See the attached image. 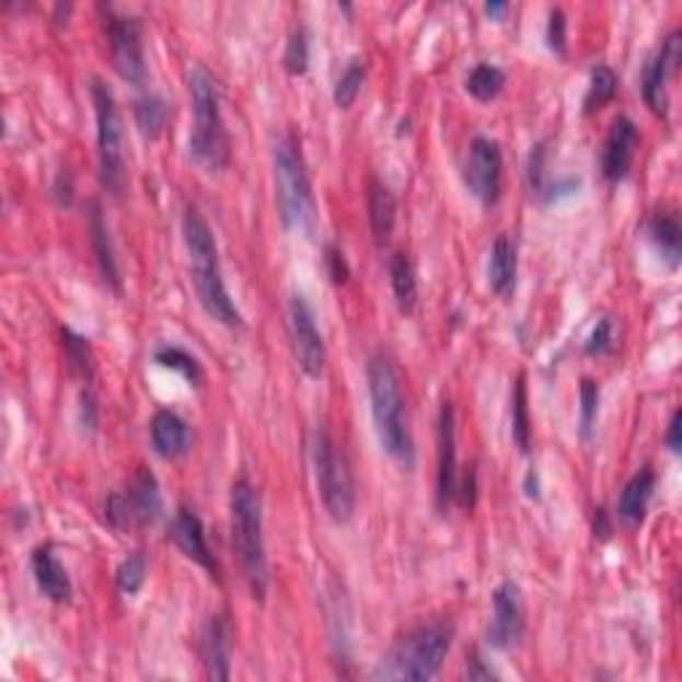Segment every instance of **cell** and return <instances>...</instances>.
I'll use <instances>...</instances> for the list:
<instances>
[{
    "label": "cell",
    "mask_w": 682,
    "mask_h": 682,
    "mask_svg": "<svg viewBox=\"0 0 682 682\" xmlns=\"http://www.w3.org/2000/svg\"><path fill=\"white\" fill-rule=\"evenodd\" d=\"M96 421H100V405H96V397L91 390H83L81 395V424L89 432H94Z\"/></svg>",
    "instance_id": "cell-42"
},
{
    "label": "cell",
    "mask_w": 682,
    "mask_h": 682,
    "mask_svg": "<svg viewBox=\"0 0 682 682\" xmlns=\"http://www.w3.org/2000/svg\"><path fill=\"white\" fill-rule=\"evenodd\" d=\"M581 408H579V432L583 440L592 438L594 421H598L600 411V384L594 379H581Z\"/></svg>",
    "instance_id": "cell-36"
},
{
    "label": "cell",
    "mask_w": 682,
    "mask_h": 682,
    "mask_svg": "<svg viewBox=\"0 0 682 682\" xmlns=\"http://www.w3.org/2000/svg\"><path fill=\"white\" fill-rule=\"evenodd\" d=\"M613 347H616V339H613V323L611 317H602V321L594 325V331L589 334L587 344H583V349H587V355H608L613 352Z\"/></svg>",
    "instance_id": "cell-39"
},
{
    "label": "cell",
    "mask_w": 682,
    "mask_h": 682,
    "mask_svg": "<svg viewBox=\"0 0 682 682\" xmlns=\"http://www.w3.org/2000/svg\"><path fill=\"white\" fill-rule=\"evenodd\" d=\"M89 232H91V248H94L96 264H100V273L107 286H113L115 291H120V273H118V259H115L113 241H109V227L104 221V213L100 203H91L89 213Z\"/></svg>",
    "instance_id": "cell-24"
},
{
    "label": "cell",
    "mask_w": 682,
    "mask_h": 682,
    "mask_svg": "<svg viewBox=\"0 0 682 682\" xmlns=\"http://www.w3.org/2000/svg\"><path fill=\"white\" fill-rule=\"evenodd\" d=\"M366 382L373 427H377V438L382 442L384 453L405 470H411L416 464V448L397 368L386 355H373L366 366Z\"/></svg>",
    "instance_id": "cell-2"
},
{
    "label": "cell",
    "mask_w": 682,
    "mask_h": 682,
    "mask_svg": "<svg viewBox=\"0 0 682 682\" xmlns=\"http://www.w3.org/2000/svg\"><path fill=\"white\" fill-rule=\"evenodd\" d=\"M325 267H328L331 280H334L336 286H344V282L349 280V264L344 259V251L339 245L334 243L325 245Z\"/></svg>",
    "instance_id": "cell-40"
},
{
    "label": "cell",
    "mask_w": 682,
    "mask_h": 682,
    "mask_svg": "<svg viewBox=\"0 0 682 682\" xmlns=\"http://www.w3.org/2000/svg\"><path fill=\"white\" fill-rule=\"evenodd\" d=\"M155 362H158V366L169 368V371L182 373V377L189 382V386H200L203 384V368H200L198 358H193V355H189L187 349L176 347V344H165V347L158 349Z\"/></svg>",
    "instance_id": "cell-30"
},
{
    "label": "cell",
    "mask_w": 682,
    "mask_h": 682,
    "mask_svg": "<svg viewBox=\"0 0 682 682\" xmlns=\"http://www.w3.org/2000/svg\"><path fill=\"white\" fill-rule=\"evenodd\" d=\"M275 189H278L280 221L288 232L312 238L317 232V203L307 174L301 141L293 131L275 147Z\"/></svg>",
    "instance_id": "cell-5"
},
{
    "label": "cell",
    "mask_w": 682,
    "mask_h": 682,
    "mask_svg": "<svg viewBox=\"0 0 682 682\" xmlns=\"http://www.w3.org/2000/svg\"><path fill=\"white\" fill-rule=\"evenodd\" d=\"M546 46H550L557 57H565V54H568V20H565L563 9L550 11V24H546Z\"/></svg>",
    "instance_id": "cell-38"
},
{
    "label": "cell",
    "mask_w": 682,
    "mask_h": 682,
    "mask_svg": "<svg viewBox=\"0 0 682 682\" xmlns=\"http://www.w3.org/2000/svg\"><path fill=\"white\" fill-rule=\"evenodd\" d=\"M232 512V544H235L238 560H241L243 576L248 581L251 594L264 600L269 587L267 550H264V522H262V499L256 488L245 477L232 483L230 494Z\"/></svg>",
    "instance_id": "cell-6"
},
{
    "label": "cell",
    "mask_w": 682,
    "mask_h": 682,
    "mask_svg": "<svg viewBox=\"0 0 682 682\" xmlns=\"http://www.w3.org/2000/svg\"><path fill=\"white\" fill-rule=\"evenodd\" d=\"M282 67H286L288 76L299 78V76H307V70H310V35H307V30L301 27H293V33L288 35V43H286V54H282Z\"/></svg>",
    "instance_id": "cell-33"
},
{
    "label": "cell",
    "mask_w": 682,
    "mask_h": 682,
    "mask_svg": "<svg viewBox=\"0 0 682 682\" xmlns=\"http://www.w3.org/2000/svg\"><path fill=\"white\" fill-rule=\"evenodd\" d=\"M171 539H174V544L180 546V552L187 560L198 563L206 574H211V579L219 581V563L211 555V550H208L206 528H203V520L193 509L180 507V512L174 515V522H171Z\"/></svg>",
    "instance_id": "cell-16"
},
{
    "label": "cell",
    "mask_w": 682,
    "mask_h": 682,
    "mask_svg": "<svg viewBox=\"0 0 682 682\" xmlns=\"http://www.w3.org/2000/svg\"><path fill=\"white\" fill-rule=\"evenodd\" d=\"M525 182L531 195L542 198L546 189V145L544 141H536L531 147V155H528V169H525Z\"/></svg>",
    "instance_id": "cell-37"
},
{
    "label": "cell",
    "mask_w": 682,
    "mask_h": 682,
    "mask_svg": "<svg viewBox=\"0 0 682 682\" xmlns=\"http://www.w3.org/2000/svg\"><path fill=\"white\" fill-rule=\"evenodd\" d=\"M91 100L96 115V147H100V180L113 198H120L128 187L126 155H123V120L115 94L100 78L91 81Z\"/></svg>",
    "instance_id": "cell-8"
},
{
    "label": "cell",
    "mask_w": 682,
    "mask_h": 682,
    "mask_svg": "<svg viewBox=\"0 0 682 682\" xmlns=\"http://www.w3.org/2000/svg\"><path fill=\"white\" fill-rule=\"evenodd\" d=\"M464 182L470 193L483 203L485 208L496 206L501 198L504 182V158L499 141L490 137H475L470 145V158H466Z\"/></svg>",
    "instance_id": "cell-11"
},
{
    "label": "cell",
    "mask_w": 682,
    "mask_h": 682,
    "mask_svg": "<svg viewBox=\"0 0 682 682\" xmlns=\"http://www.w3.org/2000/svg\"><path fill=\"white\" fill-rule=\"evenodd\" d=\"M104 33H107L109 59L118 76L134 89H145L147 83V61H145V43H141V22L137 16L115 14L107 9L104 16Z\"/></svg>",
    "instance_id": "cell-9"
},
{
    "label": "cell",
    "mask_w": 682,
    "mask_h": 682,
    "mask_svg": "<svg viewBox=\"0 0 682 682\" xmlns=\"http://www.w3.org/2000/svg\"><path fill=\"white\" fill-rule=\"evenodd\" d=\"M182 235L189 254V269H193L195 293H198L200 307L211 321H217L224 328H243L241 310L227 291L224 275L219 264V245L213 238L211 224L195 206H189L182 217Z\"/></svg>",
    "instance_id": "cell-1"
},
{
    "label": "cell",
    "mask_w": 682,
    "mask_h": 682,
    "mask_svg": "<svg viewBox=\"0 0 682 682\" xmlns=\"http://www.w3.org/2000/svg\"><path fill=\"white\" fill-rule=\"evenodd\" d=\"M128 509H131L134 525H152L163 512V499L161 488H158L155 475H152L147 466H141L134 477L131 488L126 490Z\"/></svg>",
    "instance_id": "cell-20"
},
{
    "label": "cell",
    "mask_w": 682,
    "mask_h": 682,
    "mask_svg": "<svg viewBox=\"0 0 682 682\" xmlns=\"http://www.w3.org/2000/svg\"><path fill=\"white\" fill-rule=\"evenodd\" d=\"M680 61H682V35H680V30H672V33L667 35V41L661 43L659 51L645 61V67H643V81H640L643 100L656 115H661V118L669 113L667 83H669V78L678 72Z\"/></svg>",
    "instance_id": "cell-13"
},
{
    "label": "cell",
    "mask_w": 682,
    "mask_h": 682,
    "mask_svg": "<svg viewBox=\"0 0 682 682\" xmlns=\"http://www.w3.org/2000/svg\"><path fill=\"white\" fill-rule=\"evenodd\" d=\"M611 520H608V512L605 509H598V515H594V536L600 539V542H608L611 539Z\"/></svg>",
    "instance_id": "cell-45"
},
{
    "label": "cell",
    "mask_w": 682,
    "mask_h": 682,
    "mask_svg": "<svg viewBox=\"0 0 682 682\" xmlns=\"http://www.w3.org/2000/svg\"><path fill=\"white\" fill-rule=\"evenodd\" d=\"M680 432H682V411L678 408V411H674V414H672V419H669L667 435H663V442H667V448L674 453V456H678V453L682 451V438H680Z\"/></svg>",
    "instance_id": "cell-44"
},
{
    "label": "cell",
    "mask_w": 682,
    "mask_h": 682,
    "mask_svg": "<svg viewBox=\"0 0 682 682\" xmlns=\"http://www.w3.org/2000/svg\"><path fill=\"white\" fill-rule=\"evenodd\" d=\"M637 147H640L637 123L629 115H619L613 120L611 134H608L605 147H602V176L613 184L624 182L629 176L632 163H635Z\"/></svg>",
    "instance_id": "cell-15"
},
{
    "label": "cell",
    "mask_w": 682,
    "mask_h": 682,
    "mask_svg": "<svg viewBox=\"0 0 682 682\" xmlns=\"http://www.w3.org/2000/svg\"><path fill=\"white\" fill-rule=\"evenodd\" d=\"M466 678L477 680V682H488V680H499V674H496L490 667H485L481 654H472L470 663H466Z\"/></svg>",
    "instance_id": "cell-43"
},
{
    "label": "cell",
    "mask_w": 682,
    "mask_h": 682,
    "mask_svg": "<svg viewBox=\"0 0 682 682\" xmlns=\"http://www.w3.org/2000/svg\"><path fill=\"white\" fill-rule=\"evenodd\" d=\"M619 94V76L608 65H598L589 76V89L583 96V115H594L616 100Z\"/></svg>",
    "instance_id": "cell-28"
},
{
    "label": "cell",
    "mask_w": 682,
    "mask_h": 682,
    "mask_svg": "<svg viewBox=\"0 0 682 682\" xmlns=\"http://www.w3.org/2000/svg\"><path fill=\"white\" fill-rule=\"evenodd\" d=\"M189 96H193V131H189V158L206 174H221L230 165V134L217 78L203 65L189 70Z\"/></svg>",
    "instance_id": "cell-4"
},
{
    "label": "cell",
    "mask_w": 682,
    "mask_h": 682,
    "mask_svg": "<svg viewBox=\"0 0 682 682\" xmlns=\"http://www.w3.org/2000/svg\"><path fill=\"white\" fill-rule=\"evenodd\" d=\"M515 280H518V245L509 235H499L490 248L488 262L490 291L499 299H509L515 293Z\"/></svg>",
    "instance_id": "cell-21"
},
{
    "label": "cell",
    "mask_w": 682,
    "mask_h": 682,
    "mask_svg": "<svg viewBox=\"0 0 682 682\" xmlns=\"http://www.w3.org/2000/svg\"><path fill=\"white\" fill-rule=\"evenodd\" d=\"M525 494L528 499H539V477H536V470H528V477H525Z\"/></svg>",
    "instance_id": "cell-46"
},
{
    "label": "cell",
    "mask_w": 682,
    "mask_h": 682,
    "mask_svg": "<svg viewBox=\"0 0 682 682\" xmlns=\"http://www.w3.org/2000/svg\"><path fill=\"white\" fill-rule=\"evenodd\" d=\"M152 448L161 459H180L189 448V427L174 411H158L150 424Z\"/></svg>",
    "instance_id": "cell-19"
},
{
    "label": "cell",
    "mask_w": 682,
    "mask_h": 682,
    "mask_svg": "<svg viewBox=\"0 0 682 682\" xmlns=\"http://www.w3.org/2000/svg\"><path fill=\"white\" fill-rule=\"evenodd\" d=\"M390 280H392V293H395L397 310L403 315H414L416 304H419V282H416V269L411 264L408 254L397 251L390 259Z\"/></svg>",
    "instance_id": "cell-26"
},
{
    "label": "cell",
    "mask_w": 682,
    "mask_h": 682,
    "mask_svg": "<svg viewBox=\"0 0 682 682\" xmlns=\"http://www.w3.org/2000/svg\"><path fill=\"white\" fill-rule=\"evenodd\" d=\"M288 317H291L293 358L307 377L321 379L325 371V342L321 328H317L315 310L304 293H293L291 304H288Z\"/></svg>",
    "instance_id": "cell-10"
},
{
    "label": "cell",
    "mask_w": 682,
    "mask_h": 682,
    "mask_svg": "<svg viewBox=\"0 0 682 682\" xmlns=\"http://www.w3.org/2000/svg\"><path fill=\"white\" fill-rule=\"evenodd\" d=\"M525 637V608L522 592L512 579L494 589V616L488 624V645L496 650L518 648Z\"/></svg>",
    "instance_id": "cell-12"
},
{
    "label": "cell",
    "mask_w": 682,
    "mask_h": 682,
    "mask_svg": "<svg viewBox=\"0 0 682 682\" xmlns=\"http://www.w3.org/2000/svg\"><path fill=\"white\" fill-rule=\"evenodd\" d=\"M512 440L520 453L531 451V419H528V386L525 373H520L512 392Z\"/></svg>",
    "instance_id": "cell-31"
},
{
    "label": "cell",
    "mask_w": 682,
    "mask_h": 682,
    "mask_svg": "<svg viewBox=\"0 0 682 682\" xmlns=\"http://www.w3.org/2000/svg\"><path fill=\"white\" fill-rule=\"evenodd\" d=\"M200 659L211 680H230L232 632L221 616H211L200 632Z\"/></svg>",
    "instance_id": "cell-17"
},
{
    "label": "cell",
    "mask_w": 682,
    "mask_h": 682,
    "mask_svg": "<svg viewBox=\"0 0 682 682\" xmlns=\"http://www.w3.org/2000/svg\"><path fill=\"white\" fill-rule=\"evenodd\" d=\"M475 499H477V472H475V466H470V470L459 477L456 501L462 504L464 509H472L475 507Z\"/></svg>",
    "instance_id": "cell-41"
},
{
    "label": "cell",
    "mask_w": 682,
    "mask_h": 682,
    "mask_svg": "<svg viewBox=\"0 0 682 682\" xmlns=\"http://www.w3.org/2000/svg\"><path fill=\"white\" fill-rule=\"evenodd\" d=\"M648 241L659 251L661 262H667L669 269H678L682 259V230L674 213L656 211L648 221Z\"/></svg>",
    "instance_id": "cell-25"
},
{
    "label": "cell",
    "mask_w": 682,
    "mask_h": 682,
    "mask_svg": "<svg viewBox=\"0 0 682 682\" xmlns=\"http://www.w3.org/2000/svg\"><path fill=\"white\" fill-rule=\"evenodd\" d=\"M33 576L43 598L57 602V605L72 600V581L67 576V568L59 563V557L54 555L48 544L33 552Z\"/></svg>",
    "instance_id": "cell-18"
},
{
    "label": "cell",
    "mask_w": 682,
    "mask_h": 682,
    "mask_svg": "<svg viewBox=\"0 0 682 682\" xmlns=\"http://www.w3.org/2000/svg\"><path fill=\"white\" fill-rule=\"evenodd\" d=\"M504 83H507V76H504L501 67L481 61V65H475V70L470 72V78H466V91H470L477 102H490L501 94Z\"/></svg>",
    "instance_id": "cell-29"
},
{
    "label": "cell",
    "mask_w": 682,
    "mask_h": 682,
    "mask_svg": "<svg viewBox=\"0 0 682 682\" xmlns=\"http://www.w3.org/2000/svg\"><path fill=\"white\" fill-rule=\"evenodd\" d=\"M456 626L451 619H427L416 624L392 645L379 669L377 680H432L451 654Z\"/></svg>",
    "instance_id": "cell-3"
},
{
    "label": "cell",
    "mask_w": 682,
    "mask_h": 682,
    "mask_svg": "<svg viewBox=\"0 0 682 682\" xmlns=\"http://www.w3.org/2000/svg\"><path fill=\"white\" fill-rule=\"evenodd\" d=\"M362 83H366V61L352 59L347 65V70L342 72L339 83L334 89V102L339 109H349L355 102H358Z\"/></svg>",
    "instance_id": "cell-32"
},
{
    "label": "cell",
    "mask_w": 682,
    "mask_h": 682,
    "mask_svg": "<svg viewBox=\"0 0 682 682\" xmlns=\"http://www.w3.org/2000/svg\"><path fill=\"white\" fill-rule=\"evenodd\" d=\"M145 581H147V557H145V552H131V555H128L126 560L118 565V574H115V583H118V589H120L123 594L134 598V594L141 592Z\"/></svg>",
    "instance_id": "cell-35"
},
{
    "label": "cell",
    "mask_w": 682,
    "mask_h": 682,
    "mask_svg": "<svg viewBox=\"0 0 682 682\" xmlns=\"http://www.w3.org/2000/svg\"><path fill=\"white\" fill-rule=\"evenodd\" d=\"M61 339H65V352L72 371H76L78 377H83L85 382H91V377H94V355H91L89 339H83V336H78L76 331L70 328L61 331Z\"/></svg>",
    "instance_id": "cell-34"
},
{
    "label": "cell",
    "mask_w": 682,
    "mask_h": 682,
    "mask_svg": "<svg viewBox=\"0 0 682 682\" xmlns=\"http://www.w3.org/2000/svg\"><path fill=\"white\" fill-rule=\"evenodd\" d=\"M456 485H459L456 414H453V405L446 401L442 403L438 419V490H435V501H438L440 515H448V509L456 501Z\"/></svg>",
    "instance_id": "cell-14"
},
{
    "label": "cell",
    "mask_w": 682,
    "mask_h": 682,
    "mask_svg": "<svg viewBox=\"0 0 682 682\" xmlns=\"http://www.w3.org/2000/svg\"><path fill=\"white\" fill-rule=\"evenodd\" d=\"M654 488H656V472L650 470V466H643V470L624 485L616 512L619 520H622L626 528H637L645 520Z\"/></svg>",
    "instance_id": "cell-23"
},
{
    "label": "cell",
    "mask_w": 682,
    "mask_h": 682,
    "mask_svg": "<svg viewBox=\"0 0 682 682\" xmlns=\"http://www.w3.org/2000/svg\"><path fill=\"white\" fill-rule=\"evenodd\" d=\"M507 11H509V3H496V0H494V3H485V14L494 16V20H501V16L507 14Z\"/></svg>",
    "instance_id": "cell-47"
},
{
    "label": "cell",
    "mask_w": 682,
    "mask_h": 682,
    "mask_svg": "<svg viewBox=\"0 0 682 682\" xmlns=\"http://www.w3.org/2000/svg\"><path fill=\"white\" fill-rule=\"evenodd\" d=\"M134 120L145 139H158L163 134L165 120H169V104L158 94H141L134 102Z\"/></svg>",
    "instance_id": "cell-27"
},
{
    "label": "cell",
    "mask_w": 682,
    "mask_h": 682,
    "mask_svg": "<svg viewBox=\"0 0 682 682\" xmlns=\"http://www.w3.org/2000/svg\"><path fill=\"white\" fill-rule=\"evenodd\" d=\"M368 221H371L373 241L379 245L390 243L397 221V200L382 180H371L368 184Z\"/></svg>",
    "instance_id": "cell-22"
},
{
    "label": "cell",
    "mask_w": 682,
    "mask_h": 682,
    "mask_svg": "<svg viewBox=\"0 0 682 682\" xmlns=\"http://www.w3.org/2000/svg\"><path fill=\"white\" fill-rule=\"evenodd\" d=\"M312 464H315L317 494H321L325 512L334 522L352 520L355 515V481L349 472L347 459L339 453L334 435L325 424H317L315 440H312Z\"/></svg>",
    "instance_id": "cell-7"
}]
</instances>
